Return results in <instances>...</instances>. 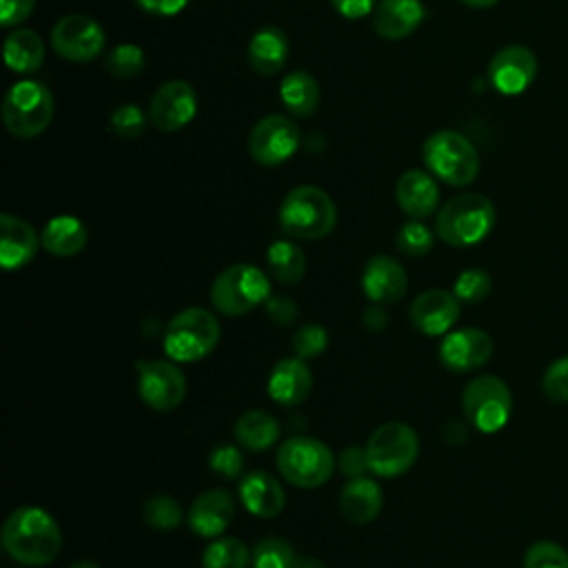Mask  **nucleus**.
<instances>
[{
    "mask_svg": "<svg viewBox=\"0 0 568 568\" xmlns=\"http://www.w3.org/2000/svg\"><path fill=\"white\" fill-rule=\"evenodd\" d=\"M313 388V373L300 357L280 359L266 382L268 397L280 406H300Z\"/></svg>",
    "mask_w": 568,
    "mask_h": 568,
    "instance_id": "obj_20",
    "label": "nucleus"
},
{
    "mask_svg": "<svg viewBox=\"0 0 568 568\" xmlns=\"http://www.w3.org/2000/svg\"><path fill=\"white\" fill-rule=\"evenodd\" d=\"M462 410L479 433H497L506 426L513 410L510 388L497 375H479L466 384Z\"/></svg>",
    "mask_w": 568,
    "mask_h": 568,
    "instance_id": "obj_10",
    "label": "nucleus"
},
{
    "mask_svg": "<svg viewBox=\"0 0 568 568\" xmlns=\"http://www.w3.org/2000/svg\"><path fill=\"white\" fill-rule=\"evenodd\" d=\"M395 197H397L399 209L408 217L424 220L430 213H435V209L439 204V186L428 171L410 169L399 175L397 186H395Z\"/></svg>",
    "mask_w": 568,
    "mask_h": 568,
    "instance_id": "obj_22",
    "label": "nucleus"
},
{
    "mask_svg": "<svg viewBox=\"0 0 568 568\" xmlns=\"http://www.w3.org/2000/svg\"><path fill=\"white\" fill-rule=\"evenodd\" d=\"M406 271L390 255H373L362 273L364 295L379 306L397 304L406 295Z\"/></svg>",
    "mask_w": 568,
    "mask_h": 568,
    "instance_id": "obj_18",
    "label": "nucleus"
},
{
    "mask_svg": "<svg viewBox=\"0 0 568 568\" xmlns=\"http://www.w3.org/2000/svg\"><path fill=\"white\" fill-rule=\"evenodd\" d=\"M362 320H364V326L368 331H382L386 326V322H388V315H386V311L379 304H373L371 308L364 311Z\"/></svg>",
    "mask_w": 568,
    "mask_h": 568,
    "instance_id": "obj_48",
    "label": "nucleus"
},
{
    "mask_svg": "<svg viewBox=\"0 0 568 568\" xmlns=\"http://www.w3.org/2000/svg\"><path fill=\"white\" fill-rule=\"evenodd\" d=\"M339 510L344 515L346 521L364 526L368 521H373L382 506H384V495L382 488L377 486V481L364 477H355L348 479L346 486L339 490Z\"/></svg>",
    "mask_w": 568,
    "mask_h": 568,
    "instance_id": "obj_25",
    "label": "nucleus"
},
{
    "mask_svg": "<svg viewBox=\"0 0 568 568\" xmlns=\"http://www.w3.org/2000/svg\"><path fill=\"white\" fill-rule=\"evenodd\" d=\"M237 493L242 506L262 519L277 517L286 506V493L282 484L266 470H251L242 475Z\"/></svg>",
    "mask_w": 568,
    "mask_h": 568,
    "instance_id": "obj_21",
    "label": "nucleus"
},
{
    "mask_svg": "<svg viewBox=\"0 0 568 568\" xmlns=\"http://www.w3.org/2000/svg\"><path fill=\"white\" fill-rule=\"evenodd\" d=\"M271 297V280L253 264L226 266L211 284V304L217 313L240 317Z\"/></svg>",
    "mask_w": 568,
    "mask_h": 568,
    "instance_id": "obj_7",
    "label": "nucleus"
},
{
    "mask_svg": "<svg viewBox=\"0 0 568 568\" xmlns=\"http://www.w3.org/2000/svg\"><path fill=\"white\" fill-rule=\"evenodd\" d=\"M140 399L160 413L178 408L186 395V377L173 359H140L135 364Z\"/></svg>",
    "mask_w": 568,
    "mask_h": 568,
    "instance_id": "obj_11",
    "label": "nucleus"
},
{
    "mask_svg": "<svg viewBox=\"0 0 568 568\" xmlns=\"http://www.w3.org/2000/svg\"><path fill=\"white\" fill-rule=\"evenodd\" d=\"M144 126H146V118L142 109L135 104H122L111 115V129L118 138H124V140L138 138L144 131Z\"/></svg>",
    "mask_w": 568,
    "mask_h": 568,
    "instance_id": "obj_42",
    "label": "nucleus"
},
{
    "mask_svg": "<svg viewBox=\"0 0 568 568\" xmlns=\"http://www.w3.org/2000/svg\"><path fill=\"white\" fill-rule=\"evenodd\" d=\"M233 435L244 450L260 453L271 448L280 439V422L271 413L253 408L235 419Z\"/></svg>",
    "mask_w": 568,
    "mask_h": 568,
    "instance_id": "obj_28",
    "label": "nucleus"
},
{
    "mask_svg": "<svg viewBox=\"0 0 568 568\" xmlns=\"http://www.w3.org/2000/svg\"><path fill=\"white\" fill-rule=\"evenodd\" d=\"M293 568H326L317 557H297L295 559V566Z\"/></svg>",
    "mask_w": 568,
    "mask_h": 568,
    "instance_id": "obj_49",
    "label": "nucleus"
},
{
    "mask_svg": "<svg viewBox=\"0 0 568 568\" xmlns=\"http://www.w3.org/2000/svg\"><path fill=\"white\" fill-rule=\"evenodd\" d=\"M217 342L220 322L211 311L202 306H189L175 313L164 326L162 335L164 353L178 364L197 362L206 357L217 346Z\"/></svg>",
    "mask_w": 568,
    "mask_h": 568,
    "instance_id": "obj_4",
    "label": "nucleus"
},
{
    "mask_svg": "<svg viewBox=\"0 0 568 568\" xmlns=\"http://www.w3.org/2000/svg\"><path fill=\"white\" fill-rule=\"evenodd\" d=\"M541 390L550 402L566 404L568 402V355L555 359L544 377H541Z\"/></svg>",
    "mask_w": 568,
    "mask_h": 568,
    "instance_id": "obj_41",
    "label": "nucleus"
},
{
    "mask_svg": "<svg viewBox=\"0 0 568 568\" xmlns=\"http://www.w3.org/2000/svg\"><path fill=\"white\" fill-rule=\"evenodd\" d=\"M40 242L42 240L29 222L11 213L0 215V264L4 268L11 271L29 264Z\"/></svg>",
    "mask_w": 568,
    "mask_h": 568,
    "instance_id": "obj_23",
    "label": "nucleus"
},
{
    "mask_svg": "<svg viewBox=\"0 0 568 568\" xmlns=\"http://www.w3.org/2000/svg\"><path fill=\"white\" fill-rule=\"evenodd\" d=\"M462 2L473 9H488V7H495L499 0H462Z\"/></svg>",
    "mask_w": 568,
    "mask_h": 568,
    "instance_id": "obj_50",
    "label": "nucleus"
},
{
    "mask_svg": "<svg viewBox=\"0 0 568 568\" xmlns=\"http://www.w3.org/2000/svg\"><path fill=\"white\" fill-rule=\"evenodd\" d=\"M4 62L16 73H33L44 62V42L31 29H16L4 38Z\"/></svg>",
    "mask_w": 568,
    "mask_h": 568,
    "instance_id": "obj_29",
    "label": "nucleus"
},
{
    "mask_svg": "<svg viewBox=\"0 0 568 568\" xmlns=\"http://www.w3.org/2000/svg\"><path fill=\"white\" fill-rule=\"evenodd\" d=\"M275 464L288 484L297 488H317L333 477L337 459L324 442L308 435H293L277 448Z\"/></svg>",
    "mask_w": 568,
    "mask_h": 568,
    "instance_id": "obj_6",
    "label": "nucleus"
},
{
    "mask_svg": "<svg viewBox=\"0 0 568 568\" xmlns=\"http://www.w3.org/2000/svg\"><path fill=\"white\" fill-rule=\"evenodd\" d=\"M197 113V95L184 80L162 84L149 104V118L160 131H178L186 126Z\"/></svg>",
    "mask_w": 568,
    "mask_h": 568,
    "instance_id": "obj_16",
    "label": "nucleus"
},
{
    "mask_svg": "<svg viewBox=\"0 0 568 568\" xmlns=\"http://www.w3.org/2000/svg\"><path fill=\"white\" fill-rule=\"evenodd\" d=\"M104 69L120 80L138 78L144 71V51L138 44L124 42L113 47L104 58Z\"/></svg>",
    "mask_w": 568,
    "mask_h": 568,
    "instance_id": "obj_34",
    "label": "nucleus"
},
{
    "mask_svg": "<svg viewBox=\"0 0 568 568\" xmlns=\"http://www.w3.org/2000/svg\"><path fill=\"white\" fill-rule=\"evenodd\" d=\"M36 0H0V24L4 29L20 24L31 16Z\"/></svg>",
    "mask_w": 568,
    "mask_h": 568,
    "instance_id": "obj_45",
    "label": "nucleus"
},
{
    "mask_svg": "<svg viewBox=\"0 0 568 568\" xmlns=\"http://www.w3.org/2000/svg\"><path fill=\"white\" fill-rule=\"evenodd\" d=\"M302 140L300 126L280 113L262 118L248 133V153L262 166H277L293 158Z\"/></svg>",
    "mask_w": 568,
    "mask_h": 568,
    "instance_id": "obj_12",
    "label": "nucleus"
},
{
    "mask_svg": "<svg viewBox=\"0 0 568 568\" xmlns=\"http://www.w3.org/2000/svg\"><path fill=\"white\" fill-rule=\"evenodd\" d=\"M493 355V339L486 331L466 326L448 331L439 344V362L453 373L481 368Z\"/></svg>",
    "mask_w": 568,
    "mask_h": 568,
    "instance_id": "obj_15",
    "label": "nucleus"
},
{
    "mask_svg": "<svg viewBox=\"0 0 568 568\" xmlns=\"http://www.w3.org/2000/svg\"><path fill=\"white\" fill-rule=\"evenodd\" d=\"M189 0H135V4L153 16H175L186 7Z\"/></svg>",
    "mask_w": 568,
    "mask_h": 568,
    "instance_id": "obj_47",
    "label": "nucleus"
},
{
    "mask_svg": "<svg viewBox=\"0 0 568 568\" xmlns=\"http://www.w3.org/2000/svg\"><path fill=\"white\" fill-rule=\"evenodd\" d=\"M69 568H100L98 564H93V561H89V559H84V561H75V564H71Z\"/></svg>",
    "mask_w": 568,
    "mask_h": 568,
    "instance_id": "obj_51",
    "label": "nucleus"
},
{
    "mask_svg": "<svg viewBox=\"0 0 568 568\" xmlns=\"http://www.w3.org/2000/svg\"><path fill=\"white\" fill-rule=\"evenodd\" d=\"M280 98L293 115L308 118L320 104V84L308 71L297 69L284 75L280 84Z\"/></svg>",
    "mask_w": 568,
    "mask_h": 568,
    "instance_id": "obj_30",
    "label": "nucleus"
},
{
    "mask_svg": "<svg viewBox=\"0 0 568 568\" xmlns=\"http://www.w3.org/2000/svg\"><path fill=\"white\" fill-rule=\"evenodd\" d=\"M337 466L342 470V475H346L348 479L355 477H364L371 468H368V457H366V448L359 446H348L339 453L337 457Z\"/></svg>",
    "mask_w": 568,
    "mask_h": 568,
    "instance_id": "obj_43",
    "label": "nucleus"
},
{
    "mask_svg": "<svg viewBox=\"0 0 568 568\" xmlns=\"http://www.w3.org/2000/svg\"><path fill=\"white\" fill-rule=\"evenodd\" d=\"M490 275L484 271V268H466L457 275L455 280V286H453V293L457 295L459 302H466V304H477L481 300L488 297L490 293Z\"/></svg>",
    "mask_w": 568,
    "mask_h": 568,
    "instance_id": "obj_37",
    "label": "nucleus"
},
{
    "mask_svg": "<svg viewBox=\"0 0 568 568\" xmlns=\"http://www.w3.org/2000/svg\"><path fill=\"white\" fill-rule=\"evenodd\" d=\"M422 160L430 175L450 186H466L479 173V153L473 142L459 131H437L426 138Z\"/></svg>",
    "mask_w": 568,
    "mask_h": 568,
    "instance_id": "obj_5",
    "label": "nucleus"
},
{
    "mask_svg": "<svg viewBox=\"0 0 568 568\" xmlns=\"http://www.w3.org/2000/svg\"><path fill=\"white\" fill-rule=\"evenodd\" d=\"M40 240H42V246L51 255L71 257V255H78L87 246L89 231L78 217L58 215V217H51L44 224V229L40 233Z\"/></svg>",
    "mask_w": 568,
    "mask_h": 568,
    "instance_id": "obj_27",
    "label": "nucleus"
},
{
    "mask_svg": "<svg viewBox=\"0 0 568 568\" xmlns=\"http://www.w3.org/2000/svg\"><path fill=\"white\" fill-rule=\"evenodd\" d=\"M264 308H266V315L280 326H288L297 317V304L284 295H271L264 302Z\"/></svg>",
    "mask_w": 568,
    "mask_h": 568,
    "instance_id": "obj_44",
    "label": "nucleus"
},
{
    "mask_svg": "<svg viewBox=\"0 0 568 568\" xmlns=\"http://www.w3.org/2000/svg\"><path fill=\"white\" fill-rule=\"evenodd\" d=\"M537 78V58L524 44L499 49L488 62V80L501 95L524 93Z\"/></svg>",
    "mask_w": 568,
    "mask_h": 568,
    "instance_id": "obj_14",
    "label": "nucleus"
},
{
    "mask_svg": "<svg viewBox=\"0 0 568 568\" xmlns=\"http://www.w3.org/2000/svg\"><path fill=\"white\" fill-rule=\"evenodd\" d=\"M251 552L237 537L213 539L202 552V568H248Z\"/></svg>",
    "mask_w": 568,
    "mask_h": 568,
    "instance_id": "obj_32",
    "label": "nucleus"
},
{
    "mask_svg": "<svg viewBox=\"0 0 568 568\" xmlns=\"http://www.w3.org/2000/svg\"><path fill=\"white\" fill-rule=\"evenodd\" d=\"M53 95L38 80L16 82L2 102V120L11 135L29 140L40 135L53 120Z\"/></svg>",
    "mask_w": 568,
    "mask_h": 568,
    "instance_id": "obj_8",
    "label": "nucleus"
},
{
    "mask_svg": "<svg viewBox=\"0 0 568 568\" xmlns=\"http://www.w3.org/2000/svg\"><path fill=\"white\" fill-rule=\"evenodd\" d=\"M408 320L422 335H446L459 320V300L453 291L428 288L410 302Z\"/></svg>",
    "mask_w": 568,
    "mask_h": 568,
    "instance_id": "obj_17",
    "label": "nucleus"
},
{
    "mask_svg": "<svg viewBox=\"0 0 568 568\" xmlns=\"http://www.w3.org/2000/svg\"><path fill=\"white\" fill-rule=\"evenodd\" d=\"M326 346H328V333L320 324H304L291 337V348L300 359L317 357L320 353L326 351Z\"/></svg>",
    "mask_w": 568,
    "mask_h": 568,
    "instance_id": "obj_38",
    "label": "nucleus"
},
{
    "mask_svg": "<svg viewBox=\"0 0 568 568\" xmlns=\"http://www.w3.org/2000/svg\"><path fill=\"white\" fill-rule=\"evenodd\" d=\"M235 515V501L231 493L222 488H209L200 493L186 513L189 528L200 537H217L222 535Z\"/></svg>",
    "mask_w": 568,
    "mask_h": 568,
    "instance_id": "obj_19",
    "label": "nucleus"
},
{
    "mask_svg": "<svg viewBox=\"0 0 568 568\" xmlns=\"http://www.w3.org/2000/svg\"><path fill=\"white\" fill-rule=\"evenodd\" d=\"M248 64L260 75H275L284 69L288 60V40L282 29L277 27H264L260 29L246 49Z\"/></svg>",
    "mask_w": 568,
    "mask_h": 568,
    "instance_id": "obj_26",
    "label": "nucleus"
},
{
    "mask_svg": "<svg viewBox=\"0 0 568 568\" xmlns=\"http://www.w3.org/2000/svg\"><path fill=\"white\" fill-rule=\"evenodd\" d=\"M426 9L419 0H379L373 11V29L384 40L408 38L424 20Z\"/></svg>",
    "mask_w": 568,
    "mask_h": 568,
    "instance_id": "obj_24",
    "label": "nucleus"
},
{
    "mask_svg": "<svg viewBox=\"0 0 568 568\" xmlns=\"http://www.w3.org/2000/svg\"><path fill=\"white\" fill-rule=\"evenodd\" d=\"M524 568H568V552L555 541H535L524 555Z\"/></svg>",
    "mask_w": 568,
    "mask_h": 568,
    "instance_id": "obj_40",
    "label": "nucleus"
},
{
    "mask_svg": "<svg viewBox=\"0 0 568 568\" xmlns=\"http://www.w3.org/2000/svg\"><path fill=\"white\" fill-rule=\"evenodd\" d=\"M295 559L293 546L280 537L260 539L251 552L253 568H293Z\"/></svg>",
    "mask_w": 568,
    "mask_h": 568,
    "instance_id": "obj_33",
    "label": "nucleus"
},
{
    "mask_svg": "<svg viewBox=\"0 0 568 568\" xmlns=\"http://www.w3.org/2000/svg\"><path fill=\"white\" fill-rule=\"evenodd\" d=\"M277 220L282 231L295 240H322L337 224V206L320 186L302 184L282 200Z\"/></svg>",
    "mask_w": 568,
    "mask_h": 568,
    "instance_id": "obj_2",
    "label": "nucleus"
},
{
    "mask_svg": "<svg viewBox=\"0 0 568 568\" xmlns=\"http://www.w3.org/2000/svg\"><path fill=\"white\" fill-rule=\"evenodd\" d=\"M364 448L371 473L390 479L410 470L419 455V437L404 422H386L371 433Z\"/></svg>",
    "mask_w": 568,
    "mask_h": 568,
    "instance_id": "obj_9",
    "label": "nucleus"
},
{
    "mask_svg": "<svg viewBox=\"0 0 568 568\" xmlns=\"http://www.w3.org/2000/svg\"><path fill=\"white\" fill-rule=\"evenodd\" d=\"M104 29L89 16H64L51 29V44L55 53L71 62H89L104 49Z\"/></svg>",
    "mask_w": 568,
    "mask_h": 568,
    "instance_id": "obj_13",
    "label": "nucleus"
},
{
    "mask_svg": "<svg viewBox=\"0 0 568 568\" xmlns=\"http://www.w3.org/2000/svg\"><path fill=\"white\" fill-rule=\"evenodd\" d=\"M142 517L155 530H173L182 521V510L173 497L155 495L142 506Z\"/></svg>",
    "mask_w": 568,
    "mask_h": 568,
    "instance_id": "obj_35",
    "label": "nucleus"
},
{
    "mask_svg": "<svg viewBox=\"0 0 568 568\" xmlns=\"http://www.w3.org/2000/svg\"><path fill=\"white\" fill-rule=\"evenodd\" d=\"M377 0H331L333 9L344 16L346 20H359V18H366Z\"/></svg>",
    "mask_w": 568,
    "mask_h": 568,
    "instance_id": "obj_46",
    "label": "nucleus"
},
{
    "mask_svg": "<svg viewBox=\"0 0 568 568\" xmlns=\"http://www.w3.org/2000/svg\"><path fill=\"white\" fill-rule=\"evenodd\" d=\"M268 273L280 284H297L306 273V257L304 251L288 240H277L266 251Z\"/></svg>",
    "mask_w": 568,
    "mask_h": 568,
    "instance_id": "obj_31",
    "label": "nucleus"
},
{
    "mask_svg": "<svg viewBox=\"0 0 568 568\" xmlns=\"http://www.w3.org/2000/svg\"><path fill=\"white\" fill-rule=\"evenodd\" d=\"M497 220L493 202L481 193H462L448 200L435 220L439 240L450 246H475L488 237Z\"/></svg>",
    "mask_w": 568,
    "mask_h": 568,
    "instance_id": "obj_3",
    "label": "nucleus"
},
{
    "mask_svg": "<svg viewBox=\"0 0 568 568\" xmlns=\"http://www.w3.org/2000/svg\"><path fill=\"white\" fill-rule=\"evenodd\" d=\"M7 555L22 566H47L62 548V532L51 513L40 506H18L2 526Z\"/></svg>",
    "mask_w": 568,
    "mask_h": 568,
    "instance_id": "obj_1",
    "label": "nucleus"
},
{
    "mask_svg": "<svg viewBox=\"0 0 568 568\" xmlns=\"http://www.w3.org/2000/svg\"><path fill=\"white\" fill-rule=\"evenodd\" d=\"M433 231L422 220H410L399 226L395 244L408 257H422L433 248Z\"/></svg>",
    "mask_w": 568,
    "mask_h": 568,
    "instance_id": "obj_36",
    "label": "nucleus"
},
{
    "mask_svg": "<svg viewBox=\"0 0 568 568\" xmlns=\"http://www.w3.org/2000/svg\"><path fill=\"white\" fill-rule=\"evenodd\" d=\"M209 466L215 475L224 479H237L244 475V455L242 446L233 444H220L209 455Z\"/></svg>",
    "mask_w": 568,
    "mask_h": 568,
    "instance_id": "obj_39",
    "label": "nucleus"
}]
</instances>
